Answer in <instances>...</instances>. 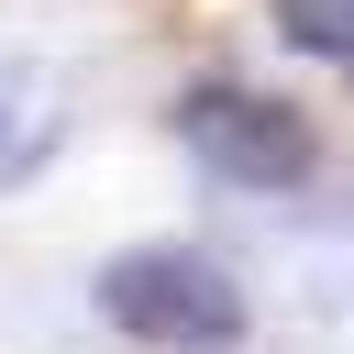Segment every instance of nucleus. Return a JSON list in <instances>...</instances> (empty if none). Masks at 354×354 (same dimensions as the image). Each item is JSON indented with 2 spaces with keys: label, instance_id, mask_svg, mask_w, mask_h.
I'll list each match as a JSON object with an SVG mask.
<instances>
[{
  "label": "nucleus",
  "instance_id": "7ed1b4c3",
  "mask_svg": "<svg viewBox=\"0 0 354 354\" xmlns=\"http://www.w3.org/2000/svg\"><path fill=\"white\" fill-rule=\"evenodd\" d=\"M277 33L299 55H343L354 66V0H277Z\"/></svg>",
  "mask_w": 354,
  "mask_h": 354
},
{
  "label": "nucleus",
  "instance_id": "f257e3e1",
  "mask_svg": "<svg viewBox=\"0 0 354 354\" xmlns=\"http://www.w3.org/2000/svg\"><path fill=\"white\" fill-rule=\"evenodd\" d=\"M100 321L155 354H221V343H243V288L188 243H133L100 266Z\"/></svg>",
  "mask_w": 354,
  "mask_h": 354
},
{
  "label": "nucleus",
  "instance_id": "20e7f679",
  "mask_svg": "<svg viewBox=\"0 0 354 354\" xmlns=\"http://www.w3.org/2000/svg\"><path fill=\"white\" fill-rule=\"evenodd\" d=\"M0 100H11V88H0ZM0 122H11V111H0Z\"/></svg>",
  "mask_w": 354,
  "mask_h": 354
},
{
  "label": "nucleus",
  "instance_id": "f03ea898",
  "mask_svg": "<svg viewBox=\"0 0 354 354\" xmlns=\"http://www.w3.org/2000/svg\"><path fill=\"white\" fill-rule=\"evenodd\" d=\"M177 133H188V155H199L210 177H232V188H299V177H310V122H299L288 100L243 88V77L188 88V100H177Z\"/></svg>",
  "mask_w": 354,
  "mask_h": 354
}]
</instances>
